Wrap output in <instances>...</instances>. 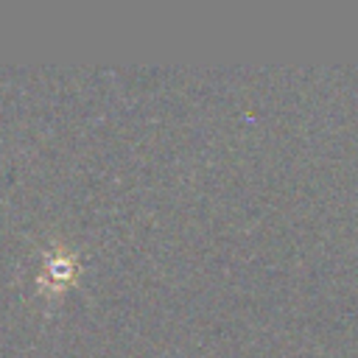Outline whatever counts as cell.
Segmentation results:
<instances>
[{"label":"cell","instance_id":"1","mask_svg":"<svg viewBox=\"0 0 358 358\" xmlns=\"http://www.w3.org/2000/svg\"><path fill=\"white\" fill-rule=\"evenodd\" d=\"M78 277V257L64 246H50L45 255V266L36 277V288L42 296H59Z\"/></svg>","mask_w":358,"mask_h":358}]
</instances>
